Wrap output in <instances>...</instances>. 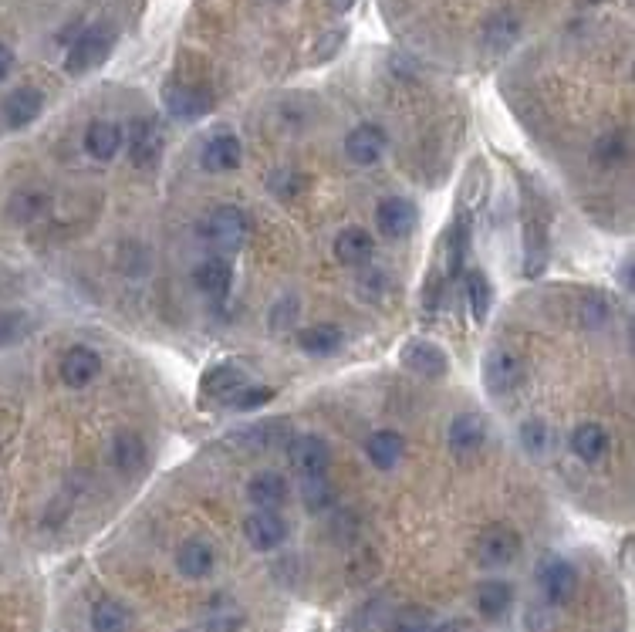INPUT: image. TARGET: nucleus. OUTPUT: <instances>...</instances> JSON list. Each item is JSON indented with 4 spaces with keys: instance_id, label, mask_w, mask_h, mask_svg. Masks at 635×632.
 <instances>
[{
    "instance_id": "obj_1",
    "label": "nucleus",
    "mask_w": 635,
    "mask_h": 632,
    "mask_svg": "<svg viewBox=\"0 0 635 632\" xmlns=\"http://www.w3.org/2000/svg\"><path fill=\"white\" fill-rule=\"evenodd\" d=\"M112 44H115V34H112V28H105V24L102 28L82 31L75 41H71V48L65 55L68 75H85V71H92L95 65H102V61L109 58Z\"/></svg>"
},
{
    "instance_id": "obj_2",
    "label": "nucleus",
    "mask_w": 635,
    "mask_h": 632,
    "mask_svg": "<svg viewBox=\"0 0 635 632\" xmlns=\"http://www.w3.org/2000/svg\"><path fill=\"white\" fill-rule=\"evenodd\" d=\"M247 213L234 207V203H223V207H217L207 217V227H203V237L210 240L217 251L223 254H230V251H237L240 244L247 240Z\"/></svg>"
},
{
    "instance_id": "obj_3",
    "label": "nucleus",
    "mask_w": 635,
    "mask_h": 632,
    "mask_svg": "<svg viewBox=\"0 0 635 632\" xmlns=\"http://www.w3.org/2000/svg\"><path fill=\"white\" fill-rule=\"evenodd\" d=\"M521 555V534L511 524H490L477 538V562L484 568H504Z\"/></svg>"
},
{
    "instance_id": "obj_4",
    "label": "nucleus",
    "mask_w": 635,
    "mask_h": 632,
    "mask_svg": "<svg viewBox=\"0 0 635 632\" xmlns=\"http://www.w3.org/2000/svg\"><path fill=\"white\" fill-rule=\"evenodd\" d=\"M122 142L132 166H152L163 153V129H159L156 119H132L129 129L122 132Z\"/></svg>"
},
{
    "instance_id": "obj_5",
    "label": "nucleus",
    "mask_w": 635,
    "mask_h": 632,
    "mask_svg": "<svg viewBox=\"0 0 635 632\" xmlns=\"http://www.w3.org/2000/svg\"><path fill=\"white\" fill-rule=\"evenodd\" d=\"M484 382L494 396H511L524 382V362L511 349H494L484 359Z\"/></svg>"
},
{
    "instance_id": "obj_6",
    "label": "nucleus",
    "mask_w": 635,
    "mask_h": 632,
    "mask_svg": "<svg viewBox=\"0 0 635 632\" xmlns=\"http://www.w3.org/2000/svg\"><path fill=\"white\" fill-rule=\"evenodd\" d=\"M538 582H541V592L548 595L551 605H565V602L575 599V592H578V572L558 555H551L541 562Z\"/></svg>"
},
{
    "instance_id": "obj_7",
    "label": "nucleus",
    "mask_w": 635,
    "mask_h": 632,
    "mask_svg": "<svg viewBox=\"0 0 635 632\" xmlns=\"http://www.w3.org/2000/svg\"><path fill=\"white\" fill-rule=\"evenodd\" d=\"M288 457H291V467L298 470L301 477L325 474L328 464H332V450H328V443L321 440V436H311V433L291 436Z\"/></svg>"
},
{
    "instance_id": "obj_8",
    "label": "nucleus",
    "mask_w": 635,
    "mask_h": 632,
    "mask_svg": "<svg viewBox=\"0 0 635 632\" xmlns=\"http://www.w3.org/2000/svg\"><path fill=\"white\" fill-rule=\"evenodd\" d=\"M386 146H389L386 129L375 126V122H365V126H355V129L345 136V156L352 159V163H359V166H372V163H379L382 153H386Z\"/></svg>"
},
{
    "instance_id": "obj_9",
    "label": "nucleus",
    "mask_w": 635,
    "mask_h": 632,
    "mask_svg": "<svg viewBox=\"0 0 635 632\" xmlns=\"http://www.w3.org/2000/svg\"><path fill=\"white\" fill-rule=\"evenodd\" d=\"M244 538L250 541L254 551H274L277 545H284V538H288V521H284L277 511H261V507H257V511L244 521Z\"/></svg>"
},
{
    "instance_id": "obj_10",
    "label": "nucleus",
    "mask_w": 635,
    "mask_h": 632,
    "mask_svg": "<svg viewBox=\"0 0 635 632\" xmlns=\"http://www.w3.org/2000/svg\"><path fill=\"white\" fill-rule=\"evenodd\" d=\"M61 382L71 389H85L88 382L98 379V372H102V359H98V352H92L88 345H75V349H68L61 355Z\"/></svg>"
},
{
    "instance_id": "obj_11",
    "label": "nucleus",
    "mask_w": 635,
    "mask_h": 632,
    "mask_svg": "<svg viewBox=\"0 0 635 632\" xmlns=\"http://www.w3.org/2000/svg\"><path fill=\"white\" fill-rule=\"evenodd\" d=\"M163 102H166V112L180 122H193L210 112V95L196 85H169L163 92Z\"/></svg>"
},
{
    "instance_id": "obj_12",
    "label": "nucleus",
    "mask_w": 635,
    "mask_h": 632,
    "mask_svg": "<svg viewBox=\"0 0 635 632\" xmlns=\"http://www.w3.org/2000/svg\"><path fill=\"white\" fill-rule=\"evenodd\" d=\"M484 440H487V426H484V416H477V413H460L450 423V433H446V443H450V450L456 457L477 453L484 447Z\"/></svg>"
},
{
    "instance_id": "obj_13",
    "label": "nucleus",
    "mask_w": 635,
    "mask_h": 632,
    "mask_svg": "<svg viewBox=\"0 0 635 632\" xmlns=\"http://www.w3.org/2000/svg\"><path fill=\"white\" fill-rule=\"evenodd\" d=\"M402 366L423 379H443L450 362H446L443 349H436L433 342H409L406 349H402Z\"/></svg>"
},
{
    "instance_id": "obj_14",
    "label": "nucleus",
    "mask_w": 635,
    "mask_h": 632,
    "mask_svg": "<svg viewBox=\"0 0 635 632\" xmlns=\"http://www.w3.org/2000/svg\"><path fill=\"white\" fill-rule=\"evenodd\" d=\"M375 224H379L386 237H409L416 227V207L402 197H389L375 210Z\"/></svg>"
},
{
    "instance_id": "obj_15",
    "label": "nucleus",
    "mask_w": 635,
    "mask_h": 632,
    "mask_svg": "<svg viewBox=\"0 0 635 632\" xmlns=\"http://www.w3.org/2000/svg\"><path fill=\"white\" fill-rule=\"evenodd\" d=\"M217 565V551H213L210 541L203 538H186L180 551H176V568L186 578H207Z\"/></svg>"
},
{
    "instance_id": "obj_16",
    "label": "nucleus",
    "mask_w": 635,
    "mask_h": 632,
    "mask_svg": "<svg viewBox=\"0 0 635 632\" xmlns=\"http://www.w3.org/2000/svg\"><path fill=\"white\" fill-rule=\"evenodd\" d=\"M244 386H247V372L237 369V366L210 369L207 376H203V382H200L203 396L213 399V403H230V399H234Z\"/></svg>"
},
{
    "instance_id": "obj_17",
    "label": "nucleus",
    "mask_w": 635,
    "mask_h": 632,
    "mask_svg": "<svg viewBox=\"0 0 635 632\" xmlns=\"http://www.w3.org/2000/svg\"><path fill=\"white\" fill-rule=\"evenodd\" d=\"M122 149V129L109 119H95L85 132V153L98 159V163H109L119 156Z\"/></svg>"
},
{
    "instance_id": "obj_18",
    "label": "nucleus",
    "mask_w": 635,
    "mask_h": 632,
    "mask_svg": "<svg viewBox=\"0 0 635 632\" xmlns=\"http://www.w3.org/2000/svg\"><path fill=\"white\" fill-rule=\"evenodd\" d=\"M247 497H250V504L261 507V511H277V507L284 504V497H288V480L281 474H274V470L254 474L247 484Z\"/></svg>"
},
{
    "instance_id": "obj_19",
    "label": "nucleus",
    "mask_w": 635,
    "mask_h": 632,
    "mask_svg": "<svg viewBox=\"0 0 635 632\" xmlns=\"http://www.w3.org/2000/svg\"><path fill=\"white\" fill-rule=\"evenodd\" d=\"M402 453H406V440H402V433H396V430H375L369 436V443H365V457H369L372 467H379V470L399 467Z\"/></svg>"
},
{
    "instance_id": "obj_20",
    "label": "nucleus",
    "mask_w": 635,
    "mask_h": 632,
    "mask_svg": "<svg viewBox=\"0 0 635 632\" xmlns=\"http://www.w3.org/2000/svg\"><path fill=\"white\" fill-rule=\"evenodd\" d=\"M41 109H44V95L38 88H17V92L7 95V102H4V119H7V126L21 129V126H31V122L41 115Z\"/></svg>"
},
{
    "instance_id": "obj_21",
    "label": "nucleus",
    "mask_w": 635,
    "mask_h": 632,
    "mask_svg": "<svg viewBox=\"0 0 635 632\" xmlns=\"http://www.w3.org/2000/svg\"><path fill=\"white\" fill-rule=\"evenodd\" d=\"M203 166L210 169V173H230V169L240 166V139L234 132H217L207 149H203Z\"/></svg>"
},
{
    "instance_id": "obj_22",
    "label": "nucleus",
    "mask_w": 635,
    "mask_h": 632,
    "mask_svg": "<svg viewBox=\"0 0 635 632\" xmlns=\"http://www.w3.org/2000/svg\"><path fill=\"white\" fill-rule=\"evenodd\" d=\"M514 602V589L507 582H500V578H487V582L477 585V612L484 619H504L507 609H511Z\"/></svg>"
},
{
    "instance_id": "obj_23",
    "label": "nucleus",
    "mask_w": 635,
    "mask_h": 632,
    "mask_svg": "<svg viewBox=\"0 0 635 632\" xmlns=\"http://www.w3.org/2000/svg\"><path fill=\"white\" fill-rule=\"evenodd\" d=\"M608 450V430L602 423H578L575 433H571V453L585 464H595L602 460Z\"/></svg>"
},
{
    "instance_id": "obj_24",
    "label": "nucleus",
    "mask_w": 635,
    "mask_h": 632,
    "mask_svg": "<svg viewBox=\"0 0 635 632\" xmlns=\"http://www.w3.org/2000/svg\"><path fill=\"white\" fill-rule=\"evenodd\" d=\"M332 251H335V261H342V264H365L375 251V240H372L369 230L345 227L342 234L335 237Z\"/></svg>"
},
{
    "instance_id": "obj_25",
    "label": "nucleus",
    "mask_w": 635,
    "mask_h": 632,
    "mask_svg": "<svg viewBox=\"0 0 635 632\" xmlns=\"http://www.w3.org/2000/svg\"><path fill=\"white\" fill-rule=\"evenodd\" d=\"M193 281H196V288H200L203 295L223 298V295H227V288H230V281H234V267H230V261H223V257H210V261H203L193 271Z\"/></svg>"
},
{
    "instance_id": "obj_26",
    "label": "nucleus",
    "mask_w": 635,
    "mask_h": 632,
    "mask_svg": "<svg viewBox=\"0 0 635 632\" xmlns=\"http://www.w3.org/2000/svg\"><path fill=\"white\" fill-rule=\"evenodd\" d=\"M247 450H277V447H288L291 443V426L284 420H267L261 426H250L247 433L237 436Z\"/></svg>"
},
{
    "instance_id": "obj_27",
    "label": "nucleus",
    "mask_w": 635,
    "mask_h": 632,
    "mask_svg": "<svg viewBox=\"0 0 635 632\" xmlns=\"http://www.w3.org/2000/svg\"><path fill=\"white\" fill-rule=\"evenodd\" d=\"M521 447L531 453L534 460H548L558 450V433L548 420H527L521 426Z\"/></svg>"
},
{
    "instance_id": "obj_28",
    "label": "nucleus",
    "mask_w": 635,
    "mask_h": 632,
    "mask_svg": "<svg viewBox=\"0 0 635 632\" xmlns=\"http://www.w3.org/2000/svg\"><path fill=\"white\" fill-rule=\"evenodd\" d=\"M517 38H521V21H517V14L511 11H500L484 24V44L490 51H497V55L511 48Z\"/></svg>"
},
{
    "instance_id": "obj_29",
    "label": "nucleus",
    "mask_w": 635,
    "mask_h": 632,
    "mask_svg": "<svg viewBox=\"0 0 635 632\" xmlns=\"http://www.w3.org/2000/svg\"><path fill=\"white\" fill-rule=\"evenodd\" d=\"M342 342H345L342 328H338V325H328V322L304 328V332L298 335V345H301V349L308 352V355H332V352L342 349Z\"/></svg>"
},
{
    "instance_id": "obj_30",
    "label": "nucleus",
    "mask_w": 635,
    "mask_h": 632,
    "mask_svg": "<svg viewBox=\"0 0 635 632\" xmlns=\"http://www.w3.org/2000/svg\"><path fill=\"white\" fill-rule=\"evenodd\" d=\"M244 626V612L230 599H213L203 612V632H237Z\"/></svg>"
},
{
    "instance_id": "obj_31",
    "label": "nucleus",
    "mask_w": 635,
    "mask_h": 632,
    "mask_svg": "<svg viewBox=\"0 0 635 632\" xmlns=\"http://www.w3.org/2000/svg\"><path fill=\"white\" fill-rule=\"evenodd\" d=\"M463 284H467L463 291H467V305H470L473 322H487L490 305H494V288H490L487 274L484 271H467Z\"/></svg>"
},
{
    "instance_id": "obj_32",
    "label": "nucleus",
    "mask_w": 635,
    "mask_h": 632,
    "mask_svg": "<svg viewBox=\"0 0 635 632\" xmlns=\"http://www.w3.org/2000/svg\"><path fill=\"white\" fill-rule=\"evenodd\" d=\"M129 609L115 599H98L92 605V632H129Z\"/></svg>"
},
{
    "instance_id": "obj_33",
    "label": "nucleus",
    "mask_w": 635,
    "mask_h": 632,
    "mask_svg": "<svg viewBox=\"0 0 635 632\" xmlns=\"http://www.w3.org/2000/svg\"><path fill=\"white\" fill-rule=\"evenodd\" d=\"M112 457H115V467L125 470V474H132V470H139L146 464V443H142L136 433H119L115 436Z\"/></svg>"
},
{
    "instance_id": "obj_34",
    "label": "nucleus",
    "mask_w": 635,
    "mask_h": 632,
    "mask_svg": "<svg viewBox=\"0 0 635 632\" xmlns=\"http://www.w3.org/2000/svg\"><path fill=\"white\" fill-rule=\"evenodd\" d=\"M612 318V301H608L602 291H585L578 298V322L585 328H602Z\"/></svg>"
},
{
    "instance_id": "obj_35",
    "label": "nucleus",
    "mask_w": 635,
    "mask_h": 632,
    "mask_svg": "<svg viewBox=\"0 0 635 632\" xmlns=\"http://www.w3.org/2000/svg\"><path fill=\"white\" fill-rule=\"evenodd\" d=\"M301 501L308 511H328L335 504V487L328 484L325 474H311L301 480Z\"/></svg>"
},
{
    "instance_id": "obj_36",
    "label": "nucleus",
    "mask_w": 635,
    "mask_h": 632,
    "mask_svg": "<svg viewBox=\"0 0 635 632\" xmlns=\"http://www.w3.org/2000/svg\"><path fill=\"white\" fill-rule=\"evenodd\" d=\"M433 626V612L423 609V605H406L392 616V632H429Z\"/></svg>"
},
{
    "instance_id": "obj_37",
    "label": "nucleus",
    "mask_w": 635,
    "mask_h": 632,
    "mask_svg": "<svg viewBox=\"0 0 635 632\" xmlns=\"http://www.w3.org/2000/svg\"><path fill=\"white\" fill-rule=\"evenodd\" d=\"M31 332V318L24 311H0V349L4 345H17Z\"/></svg>"
},
{
    "instance_id": "obj_38",
    "label": "nucleus",
    "mask_w": 635,
    "mask_h": 632,
    "mask_svg": "<svg viewBox=\"0 0 635 632\" xmlns=\"http://www.w3.org/2000/svg\"><path fill=\"white\" fill-rule=\"evenodd\" d=\"M625 153H629V146H625L622 132H605V136L595 142V159L602 166H619Z\"/></svg>"
},
{
    "instance_id": "obj_39",
    "label": "nucleus",
    "mask_w": 635,
    "mask_h": 632,
    "mask_svg": "<svg viewBox=\"0 0 635 632\" xmlns=\"http://www.w3.org/2000/svg\"><path fill=\"white\" fill-rule=\"evenodd\" d=\"M274 399V389H267V386H261V389H240V393L230 399V403H234L237 409H257V406H264V403H271Z\"/></svg>"
},
{
    "instance_id": "obj_40",
    "label": "nucleus",
    "mask_w": 635,
    "mask_h": 632,
    "mask_svg": "<svg viewBox=\"0 0 635 632\" xmlns=\"http://www.w3.org/2000/svg\"><path fill=\"white\" fill-rule=\"evenodd\" d=\"M44 207V197H38V193H24V197H17L14 200V217L17 220H31V217H38Z\"/></svg>"
},
{
    "instance_id": "obj_41",
    "label": "nucleus",
    "mask_w": 635,
    "mask_h": 632,
    "mask_svg": "<svg viewBox=\"0 0 635 632\" xmlns=\"http://www.w3.org/2000/svg\"><path fill=\"white\" fill-rule=\"evenodd\" d=\"M342 41H345V31H328V34H325V41L318 44L315 61H328V58L335 55L338 48H342Z\"/></svg>"
},
{
    "instance_id": "obj_42",
    "label": "nucleus",
    "mask_w": 635,
    "mask_h": 632,
    "mask_svg": "<svg viewBox=\"0 0 635 632\" xmlns=\"http://www.w3.org/2000/svg\"><path fill=\"white\" fill-rule=\"evenodd\" d=\"M11 68H14V51L7 44H0V82L11 75Z\"/></svg>"
},
{
    "instance_id": "obj_43",
    "label": "nucleus",
    "mask_w": 635,
    "mask_h": 632,
    "mask_svg": "<svg viewBox=\"0 0 635 632\" xmlns=\"http://www.w3.org/2000/svg\"><path fill=\"white\" fill-rule=\"evenodd\" d=\"M352 4H355V0H332V11L342 14V11H348V7H352Z\"/></svg>"
},
{
    "instance_id": "obj_44",
    "label": "nucleus",
    "mask_w": 635,
    "mask_h": 632,
    "mask_svg": "<svg viewBox=\"0 0 635 632\" xmlns=\"http://www.w3.org/2000/svg\"><path fill=\"white\" fill-rule=\"evenodd\" d=\"M585 4H605V0H585Z\"/></svg>"
},
{
    "instance_id": "obj_45",
    "label": "nucleus",
    "mask_w": 635,
    "mask_h": 632,
    "mask_svg": "<svg viewBox=\"0 0 635 632\" xmlns=\"http://www.w3.org/2000/svg\"><path fill=\"white\" fill-rule=\"evenodd\" d=\"M315 632H318V629H315Z\"/></svg>"
}]
</instances>
